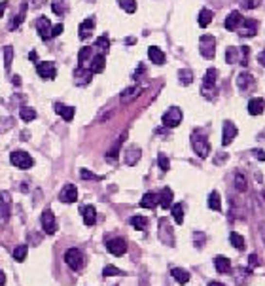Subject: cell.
I'll list each match as a JSON object with an SVG mask.
<instances>
[{"instance_id":"obj_1","label":"cell","mask_w":265,"mask_h":286,"mask_svg":"<svg viewBox=\"0 0 265 286\" xmlns=\"http://www.w3.org/2000/svg\"><path fill=\"white\" fill-rule=\"evenodd\" d=\"M192 146H194L195 154L201 158V160H207L211 156V143L205 135H201L199 131H195L194 137H192Z\"/></svg>"},{"instance_id":"obj_2","label":"cell","mask_w":265,"mask_h":286,"mask_svg":"<svg viewBox=\"0 0 265 286\" xmlns=\"http://www.w3.org/2000/svg\"><path fill=\"white\" fill-rule=\"evenodd\" d=\"M199 52L205 59L216 57V38L211 35H203L199 38Z\"/></svg>"},{"instance_id":"obj_3","label":"cell","mask_w":265,"mask_h":286,"mask_svg":"<svg viewBox=\"0 0 265 286\" xmlns=\"http://www.w3.org/2000/svg\"><path fill=\"white\" fill-rule=\"evenodd\" d=\"M65 262H67V266L72 271H80L84 268V264H86V258H84V254L78 249H71V250L65 252Z\"/></svg>"},{"instance_id":"obj_4","label":"cell","mask_w":265,"mask_h":286,"mask_svg":"<svg viewBox=\"0 0 265 286\" xmlns=\"http://www.w3.org/2000/svg\"><path fill=\"white\" fill-rule=\"evenodd\" d=\"M10 160H12V165H16L18 169H23V171H27V169H31V167L35 165V161H33V158H31V156H29L27 152H23V150H18V152H12Z\"/></svg>"},{"instance_id":"obj_5","label":"cell","mask_w":265,"mask_h":286,"mask_svg":"<svg viewBox=\"0 0 265 286\" xmlns=\"http://www.w3.org/2000/svg\"><path fill=\"white\" fill-rule=\"evenodd\" d=\"M182 124V110L178 107H171L163 114V125L169 129H175Z\"/></svg>"},{"instance_id":"obj_6","label":"cell","mask_w":265,"mask_h":286,"mask_svg":"<svg viewBox=\"0 0 265 286\" xmlns=\"http://www.w3.org/2000/svg\"><path fill=\"white\" fill-rule=\"evenodd\" d=\"M216 76H218V71L216 69H209L203 76V95H212L214 93V88H216Z\"/></svg>"},{"instance_id":"obj_7","label":"cell","mask_w":265,"mask_h":286,"mask_svg":"<svg viewBox=\"0 0 265 286\" xmlns=\"http://www.w3.org/2000/svg\"><path fill=\"white\" fill-rule=\"evenodd\" d=\"M235 33H239L243 38H252V36H256V33H258V23L254 19H243L241 27Z\"/></svg>"},{"instance_id":"obj_8","label":"cell","mask_w":265,"mask_h":286,"mask_svg":"<svg viewBox=\"0 0 265 286\" xmlns=\"http://www.w3.org/2000/svg\"><path fill=\"white\" fill-rule=\"evenodd\" d=\"M42 228L48 235H53L57 232V224H55V216H53L52 209H44V213H42Z\"/></svg>"},{"instance_id":"obj_9","label":"cell","mask_w":265,"mask_h":286,"mask_svg":"<svg viewBox=\"0 0 265 286\" xmlns=\"http://www.w3.org/2000/svg\"><path fill=\"white\" fill-rule=\"evenodd\" d=\"M36 72L44 80H53L55 78V63L53 61H42L36 65Z\"/></svg>"},{"instance_id":"obj_10","label":"cell","mask_w":265,"mask_h":286,"mask_svg":"<svg viewBox=\"0 0 265 286\" xmlns=\"http://www.w3.org/2000/svg\"><path fill=\"white\" fill-rule=\"evenodd\" d=\"M106 249H108L110 254H114V256H124L125 252H127V243H125L124 239L116 237V239L106 241Z\"/></svg>"},{"instance_id":"obj_11","label":"cell","mask_w":265,"mask_h":286,"mask_svg":"<svg viewBox=\"0 0 265 286\" xmlns=\"http://www.w3.org/2000/svg\"><path fill=\"white\" fill-rule=\"evenodd\" d=\"M36 31H38V35H40V38L42 40H50L52 38V21L48 18H38V21H36Z\"/></svg>"},{"instance_id":"obj_12","label":"cell","mask_w":265,"mask_h":286,"mask_svg":"<svg viewBox=\"0 0 265 286\" xmlns=\"http://www.w3.org/2000/svg\"><path fill=\"white\" fill-rule=\"evenodd\" d=\"M59 199H61L63 203H76V201H78V188H76L74 184L63 186V190H61V194H59Z\"/></svg>"},{"instance_id":"obj_13","label":"cell","mask_w":265,"mask_h":286,"mask_svg":"<svg viewBox=\"0 0 265 286\" xmlns=\"http://www.w3.org/2000/svg\"><path fill=\"white\" fill-rule=\"evenodd\" d=\"M237 137V127H235V124L233 122H226L224 124V135H222V146H230L231 143H233V139Z\"/></svg>"},{"instance_id":"obj_14","label":"cell","mask_w":265,"mask_h":286,"mask_svg":"<svg viewBox=\"0 0 265 286\" xmlns=\"http://www.w3.org/2000/svg\"><path fill=\"white\" fill-rule=\"evenodd\" d=\"M254 86H256V80H254V76H252V74L243 72V74H239V76H237V88H239L241 91L252 89Z\"/></svg>"},{"instance_id":"obj_15","label":"cell","mask_w":265,"mask_h":286,"mask_svg":"<svg viewBox=\"0 0 265 286\" xmlns=\"http://www.w3.org/2000/svg\"><path fill=\"white\" fill-rule=\"evenodd\" d=\"M10 209H12V197L8 192H2L0 194V216H2V220L10 218Z\"/></svg>"},{"instance_id":"obj_16","label":"cell","mask_w":265,"mask_h":286,"mask_svg":"<svg viewBox=\"0 0 265 286\" xmlns=\"http://www.w3.org/2000/svg\"><path fill=\"white\" fill-rule=\"evenodd\" d=\"M241 23H243V16L235 10V12H231L230 16L226 18V29L231 31V33H235V31L241 27Z\"/></svg>"},{"instance_id":"obj_17","label":"cell","mask_w":265,"mask_h":286,"mask_svg":"<svg viewBox=\"0 0 265 286\" xmlns=\"http://www.w3.org/2000/svg\"><path fill=\"white\" fill-rule=\"evenodd\" d=\"M105 67H106L105 55L99 54L91 59V63H89V72H91V74H101V72L105 71Z\"/></svg>"},{"instance_id":"obj_18","label":"cell","mask_w":265,"mask_h":286,"mask_svg":"<svg viewBox=\"0 0 265 286\" xmlns=\"http://www.w3.org/2000/svg\"><path fill=\"white\" fill-rule=\"evenodd\" d=\"M80 213H82L84 222H86L88 226H93V224L97 222V211H95L93 205H84V207H80Z\"/></svg>"},{"instance_id":"obj_19","label":"cell","mask_w":265,"mask_h":286,"mask_svg":"<svg viewBox=\"0 0 265 286\" xmlns=\"http://www.w3.org/2000/svg\"><path fill=\"white\" fill-rule=\"evenodd\" d=\"M264 108H265V101L262 99V97L250 99V103H248V112H250L252 116H260V114H264Z\"/></svg>"},{"instance_id":"obj_20","label":"cell","mask_w":265,"mask_h":286,"mask_svg":"<svg viewBox=\"0 0 265 286\" xmlns=\"http://www.w3.org/2000/svg\"><path fill=\"white\" fill-rule=\"evenodd\" d=\"M214 266H216L218 273H224V275L231 273V262L230 258H226V256H216L214 258Z\"/></svg>"},{"instance_id":"obj_21","label":"cell","mask_w":265,"mask_h":286,"mask_svg":"<svg viewBox=\"0 0 265 286\" xmlns=\"http://www.w3.org/2000/svg\"><path fill=\"white\" fill-rule=\"evenodd\" d=\"M158 205H161L163 209H169L173 205V190L171 188H163L161 194L158 196Z\"/></svg>"},{"instance_id":"obj_22","label":"cell","mask_w":265,"mask_h":286,"mask_svg":"<svg viewBox=\"0 0 265 286\" xmlns=\"http://www.w3.org/2000/svg\"><path fill=\"white\" fill-rule=\"evenodd\" d=\"M93 31H95V19L89 18L80 25V31H78V33H80V38H82V40H88L89 36L93 35Z\"/></svg>"},{"instance_id":"obj_23","label":"cell","mask_w":265,"mask_h":286,"mask_svg":"<svg viewBox=\"0 0 265 286\" xmlns=\"http://www.w3.org/2000/svg\"><path fill=\"white\" fill-rule=\"evenodd\" d=\"M55 112H57L65 122H72V118H74V114H76L74 107H65V105H61V103L55 105Z\"/></svg>"},{"instance_id":"obj_24","label":"cell","mask_w":265,"mask_h":286,"mask_svg":"<svg viewBox=\"0 0 265 286\" xmlns=\"http://www.w3.org/2000/svg\"><path fill=\"white\" fill-rule=\"evenodd\" d=\"M171 235H173V230H171V226L161 218V222H159V239H163L167 245H173V239H171Z\"/></svg>"},{"instance_id":"obj_25","label":"cell","mask_w":265,"mask_h":286,"mask_svg":"<svg viewBox=\"0 0 265 286\" xmlns=\"http://www.w3.org/2000/svg\"><path fill=\"white\" fill-rule=\"evenodd\" d=\"M148 57H150V61L154 63V65H163L165 61H167V57H165V54L159 50L158 46H152L150 50H148Z\"/></svg>"},{"instance_id":"obj_26","label":"cell","mask_w":265,"mask_h":286,"mask_svg":"<svg viewBox=\"0 0 265 286\" xmlns=\"http://www.w3.org/2000/svg\"><path fill=\"white\" fill-rule=\"evenodd\" d=\"M171 275H173V279H177L180 285H186L190 281V273L182 268H173L171 269Z\"/></svg>"},{"instance_id":"obj_27","label":"cell","mask_w":265,"mask_h":286,"mask_svg":"<svg viewBox=\"0 0 265 286\" xmlns=\"http://www.w3.org/2000/svg\"><path fill=\"white\" fill-rule=\"evenodd\" d=\"M212 19H214V14H212L211 10H207V8L201 10V12H199V19H197V21H199V27H203V29L209 27L212 23Z\"/></svg>"},{"instance_id":"obj_28","label":"cell","mask_w":265,"mask_h":286,"mask_svg":"<svg viewBox=\"0 0 265 286\" xmlns=\"http://www.w3.org/2000/svg\"><path fill=\"white\" fill-rule=\"evenodd\" d=\"M141 148H137V146H133V148H129L127 150V154H125V160H127V165H135L137 161L141 160Z\"/></svg>"},{"instance_id":"obj_29","label":"cell","mask_w":265,"mask_h":286,"mask_svg":"<svg viewBox=\"0 0 265 286\" xmlns=\"http://www.w3.org/2000/svg\"><path fill=\"white\" fill-rule=\"evenodd\" d=\"M141 207H144V209H154V207H158V196H156V194H144L141 199Z\"/></svg>"},{"instance_id":"obj_30","label":"cell","mask_w":265,"mask_h":286,"mask_svg":"<svg viewBox=\"0 0 265 286\" xmlns=\"http://www.w3.org/2000/svg\"><path fill=\"white\" fill-rule=\"evenodd\" d=\"M52 8L57 16H65L69 12V2L67 0H52Z\"/></svg>"},{"instance_id":"obj_31","label":"cell","mask_w":265,"mask_h":286,"mask_svg":"<svg viewBox=\"0 0 265 286\" xmlns=\"http://www.w3.org/2000/svg\"><path fill=\"white\" fill-rule=\"evenodd\" d=\"M142 93L141 88H137V86H131V88H127V89L122 91V101H131V99H135V97H139Z\"/></svg>"},{"instance_id":"obj_32","label":"cell","mask_w":265,"mask_h":286,"mask_svg":"<svg viewBox=\"0 0 265 286\" xmlns=\"http://www.w3.org/2000/svg\"><path fill=\"white\" fill-rule=\"evenodd\" d=\"M178 80H180L182 86H190L194 82V72L190 71V69H182V71L178 72Z\"/></svg>"},{"instance_id":"obj_33","label":"cell","mask_w":265,"mask_h":286,"mask_svg":"<svg viewBox=\"0 0 265 286\" xmlns=\"http://www.w3.org/2000/svg\"><path fill=\"white\" fill-rule=\"evenodd\" d=\"M230 243L237 249V250H245V239H243V235L237 232H233L230 235Z\"/></svg>"},{"instance_id":"obj_34","label":"cell","mask_w":265,"mask_h":286,"mask_svg":"<svg viewBox=\"0 0 265 286\" xmlns=\"http://www.w3.org/2000/svg\"><path fill=\"white\" fill-rule=\"evenodd\" d=\"M171 213H173V218H175V222H177L178 226L184 222V207L177 203V205H171Z\"/></svg>"},{"instance_id":"obj_35","label":"cell","mask_w":265,"mask_h":286,"mask_svg":"<svg viewBox=\"0 0 265 286\" xmlns=\"http://www.w3.org/2000/svg\"><path fill=\"white\" fill-rule=\"evenodd\" d=\"M19 116H21L23 122H33V120H36V110L35 108L23 107L19 110Z\"/></svg>"},{"instance_id":"obj_36","label":"cell","mask_w":265,"mask_h":286,"mask_svg":"<svg viewBox=\"0 0 265 286\" xmlns=\"http://www.w3.org/2000/svg\"><path fill=\"white\" fill-rule=\"evenodd\" d=\"M129 224H131L135 230H141V232L148 228V220H146L144 216H133V218L129 220Z\"/></svg>"},{"instance_id":"obj_37","label":"cell","mask_w":265,"mask_h":286,"mask_svg":"<svg viewBox=\"0 0 265 286\" xmlns=\"http://www.w3.org/2000/svg\"><path fill=\"white\" fill-rule=\"evenodd\" d=\"M235 188L239 190V192H247L248 190V182H247V179H245V175L243 173H235Z\"/></svg>"},{"instance_id":"obj_38","label":"cell","mask_w":265,"mask_h":286,"mask_svg":"<svg viewBox=\"0 0 265 286\" xmlns=\"http://www.w3.org/2000/svg\"><path fill=\"white\" fill-rule=\"evenodd\" d=\"M27 10H29V6H27V4H23V6H21V10H19V14L14 18V21H12V27H10V29H18L19 25L23 23V19H25V16H27Z\"/></svg>"},{"instance_id":"obj_39","label":"cell","mask_w":265,"mask_h":286,"mask_svg":"<svg viewBox=\"0 0 265 286\" xmlns=\"http://www.w3.org/2000/svg\"><path fill=\"white\" fill-rule=\"evenodd\" d=\"M209 207H211L212 211H222V201H220L218 192H211V196H209Z\"/></svg>"},{"instance_id":"obj_40","label":"cell","mask_w":265,"mask_h":286,"mask_svg":"<svg viewBox=\"0 0 265 286\" xmlns=\"http://www.w3.org/2000/svg\"><path fill=\"white\" fill-rule=\"evenodd\" d=\"M91 48H82V52H80V55H78V67L82 69L84 65H86V61H89V59H93V55H91Z\"/></svg>"},{"instance_id":"obj_41","label":"cell","mask_w":265,"mask_h":286,"mask_svg":"<svg viewBox=\"0 0 265 286\" xmlns=\"http://www.w3.org/2000/svg\"><path fill=\"white\" fill-rule=\"evenodd\" d=\"M226 63H230V65L239 63V50L237 48H228L226 50Z\"/></svg>"},{"instance_id":"obj_42","label":"cell","mask_w":265,"mask_h":286,"mask_svg":"<svg viewBox=\"0 0 265 286\" xmlns=\"http://www.w3.org/2000/svg\"><path fill=\"white\" fill-rule=\"evenodd\" d=\"M27 252H29L27 245H19V247H16V249H14V260H18V262H25Z\"/></svg>"},{"instance_id":"obj_43","label":"cell","mask_w":265,"mask_h":286,"mask_svg":"<svg viewBox=\"0 0 265 286\" xmlns=\"http://www.w3.org/2000/svg\"><path fill=\"white\" fill-rule=\"evenodd\" d=\"M12 59H14V48L12 46H6L4 48V67H6V71L12 69Z\"/></svg>"},{"instance_id":"obj_44","label":"cell","mask_w":265,"mask_h":286,"mask_svg":"<svg viewBox=\"0 0 265 286\" xmlns=\"http://www.w3.org/2000/svg\"><path fill=\"white\" fill-rule=\"evenodd\" d=\"M248 55H250V48L248 46L239 48V65L241 67H247L248 65Z\"/></svg>"},{"instance_id":"obj_45","label":"cell","mask_w":265,"mask_h":286,"mask_svg":"<svg viewBox=\"0 0 265 286\" xmlns=\"http://www.w3.org/2000/svg\"><path fill=\"white\" fill-rule=\"evenodd\" d=\"M120 2V6L124 8L127 14H135V10H137V0H118Z\"/></svg>"},{"instance_id":"obj_46","label":"cell","mask_w":265,"mask_h":286,"mask_svg":"<svg viewBox=\"0 0 265 286\" xmlns=\"http://www.w3.org/2000/svg\"><path fill=\"white\" fill-rule=\"evenodd\" d=\"M97 48L101 50V55H105L108 52V48H110V40H108V36H101V38H97Z\"/></svg>"},{"instance_id":"obj_47","label":"cell","mask_w":265,"mask_h":286,"mask_svg":"<svg viewBox=\"0 0 265 286\" xmlns=\"http://www.w3.org/2000/svg\"><path fill=\"white\" fill-rule=\"evenodd\" d=\"M103 275H105V277H116V275H124V271L114 268V266H106V268L103 269Z\"/></svg>"},{"instance_id":"obj_48","label":"cell","mask_w":265,"mask_h":286,"mask_svg":"<svg viewBox=\"0 0 265 286\" xmlns=\"http://www.w3.org/2000/svg\"><path fill=\"white\" fill-rule=\"evenodd\" d=\"M262 4V0H241V6L245 8V10H254V8H258Z\"/></svg>"},{"instance_id":"obj_49","label":"cell","mask_w":265,"mask_h":286,"mask_svg":"<svg viewBox=\"0 0 265 286\" xmlns=\"http://www.w3.org/2000/svg\"><path fill=\"white\" fill-rule=\"evenodd\" d=\"M158 163H159V167H161V171H169V167H171V163H169V160H167L165 154H159Z\"/></svg>"},{"instance_id":"obj_50","label":"cell","mask_w":265,"mask_h":286,"mask_svg":"<svg viewBox=\"0 0 265 286\" xmlns=\"http://www.w3.org/2000/svg\"><path fill=\"white\" fill-rule=\"evenodd\" d=\"M80 175H82V179H84V180H99V179H101V177L93 175L91 171H88V169H82V171H80Z\"/></svg>"},{"instance_id":"obj_51","label":"cell","mask_w":265,"mask_h":286,"mask_svg":"<svg viewBox=\"0 0 265 286\" xmlns=\"http://www.w3.org/2000/svg\"><path fill=\"white\" fill-rule=\"evenodd\" d=\"M120 146H122L120 143L114 144V148H112V150L106 154V158H108V160H116V158H118V152H120Z\"/></svg>"},{"instance_id":"obj_52","label":"cell","mask_w":265,"mask_h":286,"mask_svg":"<svg viewBox=\"0 0 265 286\" xmlns=\"http://www.w3.org/2000/svg\"><path fill=\"white\" fill-rule=\"evenodd\" d=\"M252 154H254V158H258L260 161H265V152H264V150L256 148V150H252Z\"/></svg>"},{"instance_id":"obj_53","label":"cell","mask_w":265,"mask_h":286,"mask_svg":"<svg viewBox=\"0 0 265 286\" xmlns=\"http://www.w3.org/2000/svg\"><path fill=\"white\" fill-rule=\"evenodd\" d=\"M63 33V25L59 23V25H55V27H52V38H55V36H59Z\"/></svg>"},{"instance_id":"obj_54","label":"cell","mask_w":265,"mask_h":286,"mask_svg":"<svg viewBox=\"0 0 265 286\" xmlns=\"http://www.w3.org/2000/svg\"><path fill=\"white\" fill-rule=\"evenodd\" d=\"M258 63H260L262 67H265V52H262V54H258Z\"/></svg>"},{"instance_id":"obj_55","label":"cell","mask_w":265,"mask_h":286,"mask_svg":"<svg viewBox=\"0 0 265 286\" xmlns=\"http://www.w3.org/2000/svg\"><path fill=\"white\" fill-rule=\"evenodd\" d=\"M201 239H203V233H195V247H201Z\"/></svg>"},{"instance_id":"obj_56","label":"cell","mask_w":265,"mask_h":286,"mask_svg":"<svg viewBox=\"0 0 265 286\" xmlns=\"http://www.w3.org/2000/svg\"><path fill=\"white\" fill-rule=\"evenodd\" d=\"M248 262H250V266H252V264H254V266H256V264H260V262H258V256H254V254L248 258Z\"/></svg>"},{"instance_id":"obj_57","label":"cell","mask_w":265,"mask_h":286,"mask_svg":"<svg viewBox=\"0 0 265 286\" xmlns=\"http://www.w3.org/2000/svg\"><path fill=\"white\" fill-rule=\"evenodd\" d=\"M6 8H8V2H0V18H2V14H4Z\"/></svg>"},{"instance_id":"obj_58","label":"cell","mask_w":265,"mask_h":286,"mask_svg":"<svg viewBox=\"0 0 265 286\" xmlns=\"http://www.w3.org/2000/svg\"><path fill=\"white\" fill-rule=\"evenodd\" d=\"M29 59H31V61H38V54H36V52H31V54H29Z\"/></svg>"},{"instance_id":"obj_59","label":"cell","mask_w":265,"mask_h":286,"mask_svg":"<svg viewBox=\"0 0 265 286\" xmlns=\"http://www.w3.org/2000/svg\"><path fill=\"white\" fill-rule=\"evenodd\" d=\"M4 285H6V275L0 271V286H4Z\"/></svg>"},{"instance_id":"obj_60","label":"cell","mask_w":265,"mask_h":286,"mask_svg":"<svg viewBox=\"0 0 265 286\" xmlns=\"http://www.w3.org/2000/svg\"><path fill=\"white\" fill-rule=\"evenodd\" d=\"M19 82H21V78H19V76H14V84H16V86H19Z\"/></svg>"},{"instance_id":"obj_61","label":"cell","mask_w":265,"mask_h":286,"mask_svg":"<svg viewBox=\"0 0 265 286\" xmlns=\"http://www.w3.org/2000/svg\"><path fill=\"white\" fill-rule=\"evenodd\" d=\"M209 286H224V285H222V283H211Z\"/></svg>"}]
</instances>
